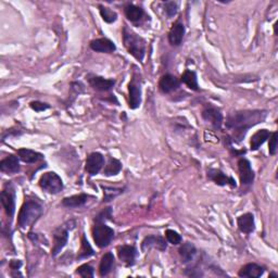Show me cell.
<instances>
[{"label":"cell","instance_id":"cell-1","mask_svg":"<svg viewBox=\"0 0 278 278\" xmlns=\"http://www.w3.org/2000/svg\"><path fill=\"white\" fill-rule=\"evenodd\" d=\"M268 113L263 110H244L237 111L228 116L226 127L234 132V138L241 140L249 128L262 123Z\"/></svg>","mask_w":278,"mask_h":278},{"label":"cell","instance_id":"cell-2","mask_svg":"<svg viewBox=\"0 0 278 278\" xmlns=\"http://www.w3.org/2000/svg\"><path fill=\"white\" fill-rule=\"evenodd\" d=\"M43 213V206L38 199L26 198L18 215V225L22 230L32 226Z\"/></svg>","mask_w":278,"mask_h":278},{"label":"cell","instance_id":"cell-3","mask_svg":"<svg viewBox=\"0 0 278 278\" xmlns=\"http://www.w3.org/2000/svg\"><path fill=\"white\" fill-rule=\"evenodd\" d=\"M123 42L129 54L138 61H143L146 54V40L143 37L130 31L128 27H124Z\"/></svg>","mask_w":278,"mask_h":278},{"label":"cell","instance_id":"cell-4","mask_svg":"<svg viewBox=\"0 0 278 278\" xmlns=\"http://www.w3.org/2000/svg\"><path fill=\"white\" fill-rule=\"evenodd\" d=\"M92 238L99 248H106L111 243L114 238V231L111 227L105 224V222L95 221V225L92 227Z\"/></svg>","mask_w":278,"mask_h":278},{"label":"cell","instance_id":"cell-5","mask_svg":"<svg viewBox=\"0 0 278 278\" xmlns=\"http://www.w3.org/2000/svg\"><path fill=\"white\" fill-rule=\"evenodd\" d=\"M40 187L45 190V192L57 195L63 189V182L61 177L54 172H47L43 173L40 178Z\"/></svg>","mask_w":278,"mask_h":278},{"label":"cell","instance_id":"cell-6","mask_svg":"<svg viewBox=\"0 0 278 278\" xmlns=\"http://www.w3.org/2000/svg\"><path fill=\"white\" fill-rule=\"evenodd\" d=\"M71 222H68L67 224L58 227L53 233V246L51 249V255L52 257H57V255L61 252V250L65 247V244L68 243L69 240V231Z\"/></svg>","mask_w":278,"mask_h":278},{"label":"cell","instance_id":"cell-7","mask_svg":"<svg viewBox=\"0 0 278 278\" xmlns=\"http://www.w3.org/2000/svg\"><path fill=\"white\" fill-rule=\"evenodd\" d=\"M0 201H1L5 214L9 217H12L15 213V192L10 183L5 185L0 194Z\"/></svg>","mask_w":278,"mask_h":278},{"label":"cell","instance_id":"cell-8","mask_svg":"<svg viewBox=\"0 0 278 278\" xmlns=\"http://www.w3.org/2000/svg\"><path fill=\"white\" fill-rule=\"evenodd\" d=\"M202 119L209 122L215 129H221L223 124V114L220 109L213 107L212 105H206L202 110Z\"/></svg>","mask_w":278,"mask_h":278},{"label":"cell","instance_id":"cell-9","mask_svg":"<svg viewBox=\"0 0 278 278\" xmlns=\"http://www.w3.org/2000/svg\"><path fill=\"white\" fill-rule=\"evenodd\" d=\"M105 165V157L99 152H92L86 159L85 170L90 176H95Z\"/></svg>","mask_w":278,"mask_h":278},{"label":"cell","instance_id":"cell-10","mask_svg":"<svg viewBox=\"0 0 278 278\" xmlns=\"http://www.w3.org/2000/svg\"><path fill=\"white\" fill-rule=\"evenodd\" d=\"M238 170L239 177H240V183L242 186H249L254 181V172L251 167V163L249 160L241 158L238 161Z\"/></svg>","mask_w":278,"mask_h":278},{"label":"cell","instance_id":"cell-11","mask_svg":"<svg viewBox=\"0 0 278 278\" xmlns=\"http://www.w3.org/2000/svg\"><path fill=\"white\" fill-rule=\"evenodd\" d=\"M128 103H129V108L133 109H137L140 103H141V87L139 81L136 79L135 78L132 79V81L128 84Z\"/></svg>","mask_w":278,"mask_h":278},{"label":"cell","instance_id":"cell-12","mask_svg":"<svg viewBox=\"0 0 278 278\" xmlns=\"http://www.w3.org/2000/svg\"><path fill=\"white\" fill-rule=\"evenodd\" d=\"M208 178L216 185H219V186H226V185H228V186L233 188L236 187L235 179L226 175L222 171L216 170V168H210L208 171Z\"/></svg>","mask_w":278,"mask_h":278},{"label":"cell","instance_id":"cell-13","mask_svg":"<svg viewBox=\"0 0 278 278\" xmlns=\"http://www.w3.org/2000/svg\"><path fill=\"white\" fill-rule=\"evenodd\" d=\"M119 259L126 266H133L135 264L136 258H137V249L129 244H124L118 248Z\"/></svg>","mask_w":278,"mask_h":278},{"label":"cell","instance_id":"cell-14","mask_svg":"<svg viewBox=\"0 0 278 278\" xmlns=\"http://www.w3.org/2000/svg\"><path fill=\"white\" fill-rule=\"evenodd\" d=\"M88 83L92 88L99 91H109L113 88V86L116 85V80L111 79H105L101 76L97 75H89Z\"/></svg>","mask_w":278,"mask_h":278},{"label":"cell","instance_id":"cell-15","mask_svg":"<svg viewBox=\"0 0 278 278\" xmlns=\"http://www.w3.org/2000/svg\"><path fill=\"white\" fill-rule=\"evenodd\" d=\"M89 46L94 51L101 53H112L117 50L116 43L109 38H97L90 41Z\"/></svg>","mask_w":278,"mask_h":278},{"label":"cell","instance_id":"cell-16","mask_svg":"<svg viewBox=\"0 0 278 278\" xmlns=\"http://www.w3.org/2000/svg\"><path fill=\"white\" fill-rule=\"evenodd\" d=\"M179 85H181V80L172 74L163 75L159 81V88L163 94H170V92L176 90Z\"/></svg>","mask_w":278,"mask_h":278},{"label":"cell","instance_id":"cell-17","mask_svg":"<svg viewBox=\"0 0 278 278\" xmlns=\"http://www.w3.org/2000/svg\"><path fill=\"white\" fill-rule=\"evenodd\" d=\"M151 248H157L158 250H160V251H165L166 242L161 236H156V235L148 236L144 239L143 242H141V251L146 252L147 250H149Z\"/></svg>","mask_w":278,"mask_h":278},{"label":"cell","instance_id":"cell-18","mask_svg":"<svg viewBox=\"0 0 278 278\" xmlns=\"http://www.w3.org/2000/svg\"><path fill=\"white\" fill-rule=\"evenodd\" d=\"M20 158L10 155L0 161V171L7 174H15L20 172Z\"/></svg>","mask_w":278,"mask_h":278},{"label":"cell","instance_id":"cell-19","mask_svg":"<svg viewBox=\"0 0 278 278\" xmlns=\"http://www.w3.org/2000/svg\"><path fill=\"white\" fill-rule=\"evenodd\" d=\"M185 35V26L181 22H176L173 24L170 32H168V41L172 46H179L183 41Z\"/></svg>","mask_w":278,"mask_h":278},{"label":"cell","instance_id":"cell-20","mask_svg":"<svg viewBox=\"0 0 278 278\" xmlns=\"http://www.w3.org/2000/svg\"><path fill=\"white\" fill-rule=\"evenodd\" d=\"M237 224L239 231L243 234H251L255 230L254 216L251 213L242 214L238 217Z\"/></svg>","mask_w":278,"mask_h":278},{"label":"cell","instance_id":"cell-21","mask_svg":"<svg viewBox=\"0 0 278 278\" xmlns=\"http://www.w3.org/2000/svg\"><path fill=\"white\" fill-rule=\"evenodd\" d=\"M264 274V269L255 263H249L242 266L241 270L239 271V277H247V278H259Z\"/></svg>","mask_w":278,"mask_h":278},{"label":"cell","instance_id":"cell-22","mask_svg":"<svg viewBox=\"0 0 278 278\" xmlns=\"http://www.w3.org/2000/svg\"><path fill=\"white\" fill-rule=\"evenodd\" d=\"M179 257L182 259V262L187 264L190 263L195 259L196 254H197V249L194 246L192 242H185L183 243L181 248L178 250Z\"/></svg>","mask_w":278,"mask_h":278},{"label":"cell","instance_id":"cell-23","mask_svg":"<svg viewBox=\"0 0 278 278\" xmlns=\"http://www.w3.org/2000/svg\"><path fill=\"white\" fill-rule=\"evenodd\" d=\"M89 196L86 194L74 195L71 197H67L62 200V205L65 208H79L83 206L88 201Z\"/></svg>","mask_w":278,"mask_h":278},{"label":"cell","instance_id":"cell-24","mask_svg":"<svg viewBox=\"0 0 278 278\" xmlns=\"http://www.w3.org/2000/svg\"><path fill=\"white\" fill-rule=\"evenodd\" d=\"M114 262H116V260H114L113 253L107 252L106 254H103L99 265V275L101 277H106L110 274L113 270Z\"/></svg>","mask_w":278,"mask_h":278},{"label":"cell","instance_id":"cell-25","mask_svg":"<svg viewBox=\"0 0 278 278\" xmlns=\"http://www.w3.org/2000/svg\"><path fill=\"white\" fill-rule=\"evenodd\" d=\"M270 135L271 133L268 129H260L257 133H254L251 137V141H250V149L252 151L258 150L270 138Z\"/></svg>","mask_w":278,"mask_h":278},{"label":"cell","instance_id":"cell-26","mask_svg":"<svg viewBox=\"0 0 278 278\" xmlns=\"http://www.w3.org/2000/svg\"><path fill=\"white\" fill-rule=\"evenodd\" d=\"M18 156L20 158L21 161H23L25 163H36L40 160L43 159V156L40 152L31 150V149H26V148H22L18 150Z\"/></svg>","mask_w":278,"mask_h":278},{"label":"cell","instance_id":"cell-27","mask_svg":"<svg viewBox=\"0 0 278 278\" xmlns=\"http://www.w3.org/2000/svg\"><path fill=\"white\" fill-rule=\"evenodd\" d=\"M124 12L127 20L130 22H134V23L140 21L145 15L144 9H141L140 7H138V5L135 4H127L124 9Z\"/></svg>","mask_w":278,"mask_h":278},{"label":"cell","instance_id":"cell-28","mask_svg":"<svg viewBox=\"0 0 278 278\" xmlns=\"http://www.w3.org/2000/svg\"><path fill=\"white\" fill-rule=\"evenodd\" d=\"M181 81H183V83L192 90H196V91L199 90L197 74H196V72H194V71H192V70L185 71L181 78Z\"/></svg>","mask_w":278,"mask_h":278},{"label":"cell","instance_id":"cell-29","mask_svg":"<svg viewBox=\"0 0 278 278\" xmlns=\"http://www.w3.org/2000/svg\"><path fill=\"white\" fill-rule=\"evenodd\" d=\"M121 170H122V163L118 159L110 158L109 162L107 163V165L105 166V170H103V175H106L108 177L118 175V174L121 172Z\"/></svg>","mask_w":278,"mask_h":278},{"label":"cell","instance_id":"cell-30","mask_svg":"<svg viewBox=\"0 0 278 278\" xmlns=\"http://www.w3.org/2000/svg\"><path fill=\"white\" fill-rule=\"evenodd\" d=\"M99 12H100L102 20L105 21L106 23L111 24L118 20V14L116 11H113L108 7H105V5H101V4L99 5Z\"/></svg>","mask_w":278,"mask_h":278},{"label":"cell","instance_id":"cell-31","mask_svg":"<svg viewBox=\"0 0 278 278\" xmlns=\"http://www.w3.org/2000/svg\"><path fill=\"white\" fill-rule=\"evenodd\" d=\"M101 188L103 190V201L105 202H110L114 198H117L119 195L123 193L122 188H116V187H108L101 185Z\"/></svg>","mask_w":278,"mask_h":278},{"label":"cell","instance_id":"cell-32","mask_svg":"<svg viewBox=\"0 0 278 278\" xmlns=\"http://www.w3.org/2000/svg\"><path fill=\"white\" fill-rule=\"evenodd\" d=\"M94 254H95V252H94V250H92V248L90 247L88 240H87L85 236H83V238H81L80 251H79V254L78 259L79 260L87 259V258H89V257H91V255H94Z\"/></svg>","mask_w":278,"mask_h":278},{"label":"cell","instance_id":"cell-33","mask_svg":"<svg viewBox=\"0 0 278 278\" xmlns=\"http://www.w3.org/2000/svg\"><path fill=\"white\" fill-rule=\"evenodd\" d=\"M165 237L167 239V241L172 243V244H174V246H175V244H179L182 242L181 235H179L177 232L173 231V230H166L165 231Z\"/></svg>","mask_w":278,"mask_h":278},{"label":"cell","instance_id":"cell-34","mask_svg":"<svg viewBox=\"0 0 278 278\" xmlns=\"http://www.w3.org/2000/svg\"><path fill=\"white\" fill-rule=\"evenodd\" d=\"M76 274L81 277H94V269L89 264H83L76 270Z\"/></svg>","mask_w":278,"mask_h":278},{"label":"cell","instance_id":"cell-35","mask_svg":"<svg viewBox=\"0 0 278 278\" xmlns=\"http://www.w3.org/2000/svg\"><path fill=\"white\" fill-rule=\"evenodd\" d=\"M177 9H178L177 2L166 1L164 3V11H165V13H166L168 18H172V16L175 15L177 13Z\"/></svg>","mask_w":278,"mask_h":278},{"label":"cell","instance_id":"cell-36","mask_svg":"<svg viewBox=\"0 0 278 278\" xmlns=\"http://www.w3.org/2000/svg\"><path fill=\"white\" fill-rule=\"evenodd\" d=\"M269 151L271 156H275L277 152V132L272 133L270 135V144H269Z\"/></svg>","mask_w":278,"mask_h":278},{"label":"cell","instance_id":"cell-37","mask_svg":"<svg viewBox=\"0 0 278 278\" xmlns=\"http://www.w3.org/2000/svg\"><path fill=\"white\" fill-rule=\"evenodd\" d=\"M30 107L32 110H34L35 112H42L50 108V106H49L48 103L40 102V101H33L30 103Z\"/></svg>","mask_w":278,"mask_h":278},{"label":"cell","instance_id":"cell-38","mask_svg":"<svg viewBox=\"0 0 278 278\" xmlns=\"http://www.w3.org/2000/svg\"><path fill=\"white\" fill-rule=\"evenodd\" d=\"M112 215V210L111 208H107L103 210L102 212H100L99 214L96 216L95 221H101V222H105L106 220H109Z\"/></svg>","mask_w":278,"mask_h":278},{"label":"cell","instance_id":"cell-39","mask_svg":"<svg viewBox=\"0 0 278 278\" xmlns=\"http://www.w3.org/2000/svg\"><path fill=\"white\" fill-rule=\"evenodd\" d=\"M21 266H22V262L20 260H12L10 262V268L13 271H18Z\"/></svg>","mask_w":278,"mask_h":278}]
</instances>
